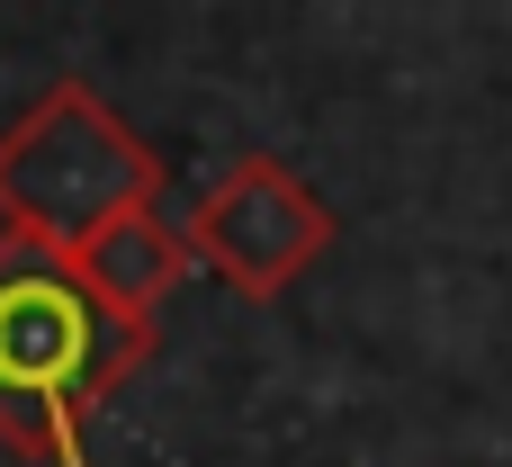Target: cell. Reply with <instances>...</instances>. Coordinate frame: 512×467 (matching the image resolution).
<instances>
[{
	"label": "cell",
	"mask_w": 512,
	"mask_h": 467,
	"mask_svg": "<svg viewBox=\"0 0 512 467\" xmlns=\"http://www.w3.org/2000/svg\"><path fill=\"white\" fill-rule=\"evenodd\" d=\"M153 324L117 315L72 252L0 234V450L36 467H90V414L153 360Z\"/></svg>",
	"instance_id": "6da1fadb"
},
{
	"label": "cell",
	"mask_w": 512,
	"mask_h": 467,
	"mask_svg": "<svg viewBox=\"0 0 512 467\" xmlns=\"http://www.w3.org/2000/svg\"><path fill=\"white\" fill-rule=\"evenodd\" d=\"M162 153L90 90L54 81L27 99V117L0 126V234L36 252H81L135 207H162Z\"/></svg>",
	"instance_id": "7a4b0ae2"
},
{
	"label": "cell",
	"mask_w": 512,
	"mask_h": 467,
	"mask_svg": "<svg viewBox=\"0 0 512 467\" xmlns=\"http://www.w3.org/2000/svg\"><path fill=\"white\" fill-rule=\"evenodd\" d=\"M180 234H189V261H198V270H216L234 297L270 306V297H288V288L324 261L333 207H324L279 153H243V162L198 198V216H189Z\"/></svg>",
	"instance_id": "3957f363"
},
{
	"label": "cell",
	"mask_w": 512,
	"mask_h": 467,
	"mask_svg": "<svg viewBox=\"0 0 512 467\" xmlns=\"http://www.w3.org/2000/svg\"><path fill=\"white\" fill-rule=\"evenodd\" d=\"M72 261H81V279H90L117 315H135V324H153V315L180 297V279L198 270V261H189V234H180L162 207L117 216V225H108V234H90Z\"/></svg>",
	"instance_id": "277c9868"
}]
</instances>
